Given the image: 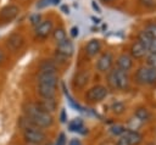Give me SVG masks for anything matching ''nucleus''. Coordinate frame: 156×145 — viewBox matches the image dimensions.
Listing matches in <instances>:
<instances>
[{"label":"nucleus","mask_w":156,"mask_h":145,"mask_svg":"<svg viewBox=\"0 0 156 145\" xmlns=\"http://www.w3.org/2000/svg\"><path fill=\"white\" fill-rule=\"evenodd\" d=\"M49 5H51V0H38L37 2V9H45Z\"/></svg>","instance_id":"obj_30"},{"label":"nucleus","mask_w":156,"mask_h":145,"mask_svg":"<svg viewBox=\"0 0 156 145\" xmlns=\"http://www.w3.org/2000/svg\"><path fill=\"white\" fill-rule=\"evenodd\" d=\"M89 78H90V72L88 69H82V71L77 72L74 74V78H73L74 88H78V89L84 88L87 85V83L89 82Z\"/></svg>","instance_id":"obj_14"},{"label":"nucleus","mask_w":156,"mask_h":145,"mask_svg":"<svg viewBox=\"0 0 156 145\" xmlns=\"http://www.w3.org/2000/svg\"><path fill=\"white\" fill-rule=\"evenodd\" d=\"M145 62H146L145 66L151 67V68H156V54L147 52L145 56Z\"/></svg>","instance_id":"obj_24"},{"label":"nucleus","mask_w":156,"mask_h":145,"mask_svg":"<svg viewBox=\"0 0 156 145\" xmlns=\"http://www.w3.org/2000/svg\"><path fill=\"white\" fill-rule=\"evenodd\" d=\"M150 116H151V115H150L149 110L145 108V107H139V108H136V111H135V117H136V119L140 121V122L149 121Z\"/></svg>","instance_id":"obj_21"},{"label":"nucleus","mask_w":156,"mask_h":145,"mask_svg":"<svg viewBox=\"0 0 156 145\" xmlns=\"http://www.w3.org/2000/svg\"><path fill=\"white\" fill-rule=\"evenodd\" d=\"M60 78L58 72L39 71L37 76V93L41 99H55Z\"/></svg>","instance_id":"obj_1"},{"label":"nucleus","mask_w":156,"mask_h":145,"mask_svg":"<svg viewBox=\"0 0 156 145\" xmlns=\"http://www.w3.org/2000/svg\"><path fill=\"white\" fill-rule=\"evenodd\" d=\"M5 45H6V48L11 52L16 54V52H18L23 48V45H24V38L21 34H18V33H12V34H10L6 38Z\"/></svg>","instance_id":"obj_9"},{"label":"nucleus","mask_w":156,"mask_h":145,"mask_svg":"<svg viewBox=\"0 0 156 145\" xmlns=\"http://www.w3.org/2000/svg\"><path fill=\"white\" fill-rule=\"evenodd\" d=\"M102 49V43L100 39H90L85 46H84V52L88 57H95Z\"/></svg>","instance_id":"obj_13"},{"label":"nucleus","mask_w":156,"mask_h":145,"mask_svg":"<svg viewBox=\"0 0 156 145\" xmlns=\"http://www.w3.org/2000/svg\"><path fill=\"white\" fill-rule=\"evenodd\" d=\"M20 13V7L16 4H7L0 10V22H11Z\"/></svg>","instance_id":"obj_10"},{"label":"nucleus","mask_w":156,"mask_h":145,"mask_svg":"<svg viewBox=\"0 0 156 145\" xmlns=\"http://www.w3.org/2000/svg\"><path fill=\"white\" fill-rule=\"evenodd\" d=\"M115 62V56L111 51H104L99 58L96 60L95 63V68L98 72L100 73H106L112 68V65Z\"/></svg>","instance_id":"obj_7"},{"label":"nucleus","mask_w":156,"mask_h":145,"mask_svg":"<svg viewBox=\"0 0 156 145\" xmlns=\"http://www.w3.org/2000/svg\"><path fill=\"white\" fill-rule=\"evenodd\" d=\"M68 128L71 132H80V129H83V121L82 118H74L73 121H71L68 123Z\"/></svg>","instance_id":"obj_22"},{"label":"nucleus","mask_w":156,"mask_h":145,"mask_svg":"<svg viewBox=\"0 0 156 145\" xmlns=\"http://www.w3.org/2000/svg\"><path fill=\"white\" fill-rule=\"evenodd\" d=\"M134 80L141 85H150L156 83V68L141 66L135 71Z\"/></svg>","instance_id":"obj_4"},{"label":"nucleus","mask_w":156,"mask_h":145,"mask_svg":"<svg viewBox=\"0 0 156 145\" xmlns=\"http://www.w3.org/2000/svg\"><path fill=\"white\" fill-rule=\"evenodd\" d=\"M112 111L115 112V113H117V115H119V113H122L123 111H124V105L122 104V102H115L113 105H112Z\"/></svg>","instance_id":"obj_28"},{"label":"nucleus","mask_w":156,"mask_h":145,"mask_svg":"<svg viewBox=\"0 0 156 145\" xmlns=\"http://www.w3.org/2000/svg\"><path fill=\"white\" fill-rule=\"evenodd\" d=\"M68 145H82V143H80V140H79V139L73 138V139H71V140H69Z\"/></svg>","instance_id":"obj_36"},{"label":"nucleus","mask_w":156,"mask_h":145,"mask_svg":"<svg viewBox=\"0 0 156 145\" xmlns=\"http://www.w3.org/2000/svg\"><path fill=\"white\" fill-rule=\"evenodd\" d=\"M107 95H108V89L105 85L98 84V85H94L90 89H88L84 97L89 102H100L105 97H107Z\"/></svg>","instance_id":"obj_6"},{"label":"nucleus","mask_w":156,"mask_h":145,"mask_svg":"<svg viewBox=\"0 0 156 145\" xmlns=\"http://www.w3.org/2000/svg\"><path fill=\"white\" fill-rule=\"evenodd\" d=\"M123 136H126V139L129 141L130 145H139L141 143V134L136 130H132V129H126Z\"/></svg>","instance_id":"obj_17"},{"label":"nucleus","mask_w":156,"mask_h":145,"mask_svg":"<svg viewBox=\"0 0 156 145\" xmlns=\"http://www.w3.org/2000/svg\"><path fill=\"white\" fill-rule=\"evenodd\" d=\"M69 32H71V37H72V38H77V37L79 35V28H78L77 26H73Z\"/></svg>","instance_id":"obj_33"},{"label":"nucleus","mask_w":156,"mask_h":145,"mask_svg":"<svg viewBox=\"0 0 156 145\" xmlns=\"http://www.w3.org/2000/svg\"><path fill=\"white\" fill-rule=\"evenodd\" d=\"M55 52L61 54V55H63V56H66V57L69 58V57L74 54V44H73V41H72L71 39H67V38H66L65 40L57 43V44H56V50H55Z\"/></svg>","instance_id":"obj_11"},{"label":"nucleus","mask_w":156,"mask_h":145,"mask_svg":"<svg viewBox=\"0 0 156 145\" xmlns=\"http://www.w3.org/2000/svg\"><path fill=\"white\" fill-rule=\"evenodd\" d=\"M5 61V52L2 50H0V63H2Z\"/></svg>","instance_id":"obj_39"},{"label":"nucleus","mask_w":156,"mask_h":145,"mask_svg":"<svg viewBox=\"0 0 156 145\" xmlns=\"http://www.w3.org/2000/svg\"><path fill=\"white\" fill-rule=\"evenodd\" d=\"M52 30H54V22L51 19H43L33 29L35 39H39V40H44L46 38H49L51 35Z\"/></svg>","instance_id":"obj_8"},{"label":"nucleus","mask_w":156,"mask_h":145,"mask_svg":"<svg viewBox=\"0 0 156 145\" xmlns=\"http://www.w3.org/2000/svg\"><path fill=\"white\" fill-rule=\"evenodd\" d=\"M23 138L29 145H40L45 141L46 135L41 128L38 127H27L23 129Z\"/></svg>","instance_id":"obj_5"},{"label":"nucleus","mask_w":156,"mask_h":145,"mask_svg":"<svg viewBox=\"0 0 156 145\" xmlns=\"http://www.w3.org/2000/svg\"><path fill=\"white\" fill-rule=\"evenodd\" d=\"M51 35H52V39H54V41H55L56 44H57V43H60V41H62V40H65V39L67 38L66 29H65L62 26H58V27L54 28V30H52Z\"/></svg>","instance_id":"obj_19"},{"label":"nucleus","mask_w":156,"mask_h":145,"mask_svg":"<svg viewBox=\"0 0 156 145\" xmlns=\"http://www.w3.org/2000/svg\"><path fill=\"white\" fill-rule=\"evenodd\" d=\"M61 11H62L63 13L68 15V13H69V7H68L67 5H62V6H61Z\"/></svg>","instance_id":"obj_38"},{"label":"nucleus","mask_w":156,"mask_h":145,"mask_svg":"<svg viewBox=\"0 0 156 145\" xmlns=\"http://www.w3.org/2000/svg\"><path fill=\"white\" fill-rule=\"evenodd\" d=\"M61 2V0H51V5H58Z\"/></svg>","instance_id":"obj_41"},{"label":"nucleus","mask_w":156,"mask_h":145,"mask_svg":"<svg viewBox=\"0 0 156 145\" xmlns=\"http://www.w3.org/2000/svg\"><path fill=\"white\" fill-rule=\"evenodd\" d=\"M146 145H156L155 143H149V144H146Z\"/></svg>","instance_id":"obj_45"},{"label":"nucleus","mask_w":156,"mask_h":145,"mask_svg":"<svg viewBox=\"0 0 156 145\" xmlns=\"http://www.w3.org/2000/svg\"><path fill=\"white\" fill-rule=\"evenodd\" d=\"M35 104H37V106L40 110H43L44 112H48L50 115L52 112H55L56 111V107H57V102H56L55 99H41L40 101H38Z\"/></svg>","instance_id":"obj_16"},{"label":"nucleus","mask_w":156,"mask_h":145,"mask_svg":"<svg viewBox=\"0 0 156 145\" xmlns=\"http://www.w3.org/2000/svg\"><path fill=\"white\" fill-rule=\"evenodd\" d=\"M147 52L156 54V39H152V40H151L150 46H149V49H147Z\"/></svg>","instance_id":"obj_32"},{"label":"nucleus","mask_w":156,"mask_h":145,"mask_svg":"<svg viewBox=\"0 0 156 145\" xmlns=\"http://www.w3.org/2000/svg\"><path fill=\"white\" fill-rule=\"evenodd\" d=\"M91 7H93V10H94L95 12H98V13H100V12H101V9H100V6L96 4V1H95V0H93V1H91Z\"/></svg>","instance_id":"obj_35"},{"label":"nucleus","mask_w":156,"mask_h":145,"mask_svg":"<svg viewBox=\"0 0 156 145\" xmlns=\"http://www.w3.org/2000/svg\"><path fill=\"white\" fill-rule=\"evenodd\" d=\"M41 21H43V19H41V15H40V13H33V15H30V17H29V23L33 26V28H34L35 26H38Z\"/></svg>","instance_id":"obj_27"},{"label":"nucleus","mask_w":156,"mask_h":145,"mask_svg":"<svg viewBox=\"0 0 156 145\" xmlns=\"http://www.w3.org/2000/svg\"><path fill=\"white\" fill-rule=\"evenodd\" d=\"M23 116H26L29 122L38 128H48L50 126H52L54 123V118L52 115L44 112L43 110H40L35 102H29L23 107Z\"/></svg>","instance_id":"obj_2"},{"label":"nucleus","mask_w":156,"mask_h":145,"mask_svg":"<svg viewBox=\"0 0 156 145\" xmlns=\"http://www.w3.org/2000/svg\"><path fill=\"white\" fill-rule=\"evenodd\" d=\"M144 30H145L152 39H156V22H149V23L145 26Z\"/></svg>","instance_id":"obj_23"},{"label":"nucleus","mask_w":156,"mask_h":145,"mask_svg":"<svg viewBox=\"0 0 156 145\" xmlns=\"http://www.w3.org/2000/svg\"><path fill=\"white\" fill-rule=\"evenodd\" d=\"M55 145H66V135L63 133H61L57 136V140H56V144Z\"/></svg>","instance_id":"obj_31"},{"label":"nucleus","mask_w":156,"mask_h":145,"mask_svg":"<svg viewBox=\"0 0 156 145\" xmlns=\"http://www.w3.org/2000/svg\"><path fill=\"white\" fill-rule=\"evenodd\" d=\"M39 71L43 72H57L58 66L55 63L52 58H45L39 63Z\"/></svg>","instance_id":"obj_18"},{"label":"nucleus","mask_w":156,"mask_h":145,"mask_svg":"<svg viewBox=\"0 0 156 145\" xmlns=\"http://www.w3.org/2000/svg\"><path fill=\"white\" fill-rule=\"evenodd\" d=\"M116 145H130L129 144V141L126 139V136H119V139L117 140V143H116Z\"/></svg>","instance_id":"obj_34"},{"label":"nucleus","mask_w":156,"mask_h":145,"mask_svg":"<svg viewBox=\"0 0 156 145\" xmlns=\"http://www.w3.org/2000/svg\"><path fill=\"white\" fill-rule=\"evenodd\" d=\"M100 1H102V2H110V1H113V0H100Z\"/></svg>","instance_id":"obj_42"},{"label":"nucleus","mask_w":156,"mask_h":145,"mask_svg":"<svg viewBox=\"0 0 156 145\" xmlns=\"http://www.w3.org/2000/svg\"><path fill=\"white\" fill-rule=\"evenodd\" d=\"M102 29H107V26L106 24H102Z\"/></svg>","instance_id":"obj_43"},{"label":"nucleus","mask_w":156,"mask_h":145,"mask_svg":"<svg viewBox=\"0 0 156 145\" xmlns=\"http://www.w3.org/2000/svg\"><path fill=\"white\" fill-rule=\"evenodd\" d=\"M91 19L94 21V23H95V24L100 23V18H98V17H95V16H93V17H91Z\"/></svg>","instance_id":"obj_40"},{"label":"nucleus","mask_w":156,"mask_h":145,"mask_svg":"<svg viewBox=\"0 0 156 145\" xmlns=\"http://www.w3.org/2000/svg\"><path fill=\"white\" fill-rule=\"evenodd\" d=\"M136 40L147 50L149 49V46H150V43H151V40H152V38L145 32V30H140L139 33H138V35H136Z\"/></svg>","instance_id":"obj_20"},{"label":"nucleus","mask_w":156,"mask_h":145,"mask_svg":"<svg viewBox=\"0 0 156 145\" xmlns=\"http://www.w3.org/2000/svg\"><path fill=\"white\" fill-rule=\"evenodd\" d=\"M44 145H54V144H52V143H50V141H49V143H46V144H44Z\"/></svg>","instance_id":"obj_44"},{"label":"nucleus","mask_w":156,"mask_h":145,"mask_svg":"<svg viewBox=\"0 0 156 145\" xmlns=\"http://www.w3.org/2000/svg\"><path fill=\"white\" fill-rule=\"evenodd\" d=\"M60 119H61V122H66L67 116H66V111H65V110L61 111V113H60Z\"/></svg>","instance_id":"obj_37"},{"label":"nucleus","mask_w":156,"mask_h":145,"mask_svg":"<svg viewBox=\"0 0 156 145\" xmlns=\"http://www.w3.org/2000/svg\"><path fill=\"white\" fill-rule=\"evenodd\" d=\"M110 132L116 136H122L124 134V132H126V128L123 126H121V124H115V126H112L110 128Z\"/></svg>","instance_id":"obj_25"},{"label":"nucleus","mask_w":156,"mask_h":145,"mask_svg":"<svg viewBox=\"0 0 156 145\" xmlns=\"http://www.w3.org/2000/svg\"><path fill=\"white\" fill-rule=\"evenodd\" d=\"M52 60L55 61V63H56L57 66H58V65H67V63L69 62V58H68V57H66V56H63V55H61V54H57V52H55Z\"/></svg>","instance_id":"obj_26"},{"label":"nucleus","mask_w":156,"mask_h":145,"mask_svg":"<svg viewBox=\"0 0 156 145\" xmlns=\"http://www.w3.org/2000/svg\"><path fill=\"white\" fill-rule=\"evenodd\" d=\"M147 54V50L138 41H133L130 44V48H129V55L133 57V58H144Z\"/></svg>","instance_id":"obj_15"},{"label":"nucleus","mask_w":156,"mask_h":145,"mask_svg":"<svg viewBox=\"0 0 156 145\" xmlns=\"http://www.w3.org/2000/svg\"><path fill=\"white\" fill-rule=\"evenodd\" d=\"M139 2H140L144 7H146V9H154V7L156 6L155 0H139Z\"/></svg>","instance_id":"obj_29"},{"label":"nucleus","mask_w":156,"mask_h":145,"mask_svg":"<svg viewBox=\"0 0 156 145\" xmlns=\"http://www.w3.org/2000/svg\"><path fill=\"white\" fill-rule=\"evenodd\" d=\"M107 83L112 89L117 90H126L129 88V76L128 72L121 71L117 67L111 68L107 72Z\"/></svg>","instance_id":"obj_3"},{"label":"nucleus","mask_w":156,"mask_h":145,"mask_svg":"<svg viewBox=\"0 0 156 145\" xmlns=\"http://www.w3.org/2000/svg\"><path fill=\"white\" fill-rule=\"evenodd\" d=\"M116 65H117V68H118V69L124 71V72H129V71L133 68L134 61H133V57H132L129 54L122 52V54L116 58Z\"/></svg>","instance_id":"obj_12"}]
</instances>
